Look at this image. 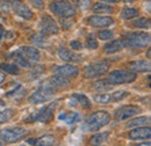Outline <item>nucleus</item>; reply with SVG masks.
Returning <instances> with one entry per match:
<instances>
[{"label": "nucleus", "instance_id": "9d476101", "mask_svg": "<svg viewBox=\"0 0 151 146\" xmlns=\"http://www.w3.org/2000/svg\"><path fill=\"white\" fill-rule=\"evenodd\" d=\"M40 29H41V33H43L45 35H56L59 31V28L57 26L56 21L49 15H44L41 19Z\"/></svg>", "mask_w": 151, "mask_h": 146}, {"label": "nucleus", "instance_id": "f257e3e1", "mask_svg": "<svg viewBox=\"0 0 151 146\" xmlns=\"http://www.w3.org/2000/svg\"><path fill=\"white\" fill-rule=\"evenodd\" d=\"M9 58L13 59L18 66L30 69L40 60V51L33 47H21L9 54Z\"/></svg>", "mask_w": 151, "mask_h": 146}, {"label": "nucleus", "instance_id": "4c0bfd02", "mask_svg": "<svg viewBox=\"0 0 151 146\" xmlns=\"http://www.w3.org/2000/svg\"><path fill=\"white\" fill-rule=\"evenodd\" d=\"M29 1H30L32 5H33L34 7H36V8H43V7H44L43 0H29Z\"/></svg>", "mask_w": 151, "mask_h": 146}, {"label": "nucleus", "instance_id": "473e14b6", "mask_svg": "<svg viewBox=\"0 0 151 146\" xmlns=\"http://www.w3.org/2000/svg\"><path fill=\"white\" fill-rule=\"evenodd\" d=\"M128 95H129V93H128V92L117 91V92H115L113 95H112V99H113V101H121V100L126 99Z\"/></svg>", "mask_w": 151, "mask_h": 146}, {"label": "nucleus", "instance_id": "b1692460", "mask_svg": "<svg viewBox=\"0 0 151 146\" xmlns=\"http://www.w3.org/2000/svg\"><path fill=\"white\" fill-rule=\"evenodd\" d=\"M150 123V117H137L135 120L130 121L129 123H127V127L128 128H136V127H142V125H145V124H149Z\"/></svg>", "mask_w": 151, "mask_h": 146}, {"label": "nucleus", "instance_id": "a878e982", "mask_svg": "<svg viewBox=\"0 0 151 146\" xmlns=\"http://www.w3.org/2000/svg\"><path fill=\"white\" fill-rule=\"evenodd\" d=\"M108 136H109L108 132H101V133L94 135L91 138V144H93V145H101V144H104L107 140Z\"/></svg>", "mask_w": 151, "mask_h": 146}, {"label": "nucleus", "instance_id": "2eb2a0df", "mask_svg": "<svg viewBox=\"0 0 151 146\" xmlns=\"http://www.w3.org/2000/svg\"><path fill=\"white\" fill-rule=\"evenodd\" d=\"M54 73H56L57 75H62L64 78H75L78 75L79 70L73 65H62V66H56L54 69Z\"/></svg>", "mask_w": 151, "mask_h": 146}, {"label": "nucleus", "instance_id": "c85d7f7f", "mask_svg": "<svg viewBox=\"0 0 151 146\" xmlns=\"http://www.w3.org/2000/svg\"><path fill=\"white\" fill-rule=\"evenodd\" d=\"M132 26L136 28H150V20L145 18L137 19L132 21Z\"/></svg>", "mask_w": 151, "mask_h": 146}, {"label": "nucleus", "instance_id": "dca6fc26", "mask_svg": "<svg viewBox=\"0 0 151 146\" xmlns=\"http://www.w3.org/2000/svg\"><path fill=\"white\" fill-rule=\"evenodd\" d=\"M129 138L132 140H138V139H149L151 137V130L149 127H139V128L134 129L129 132Z\"/></svg>", "mask_w": 151, "mask_h": 146}, {"label": "nucleus", "instance_id": "a18cd8bd", "mask_svg": "<svg viewBox=\"0 0 151 146\" xmlns=\"http://www.w3.org/2000/svg\"><path fill=\"white\" fill-rule=\"evenodd\" d=\"M5 1H20V0H5Z\"/></svg>", "mask_w": 151, "mask_h": 146}, {"label": "nucleus", "instance_id": "cd10ccee", "mask_svg": "<svg viewBox=\"0 0 151 146\" xmlns=\"http://www.w3.org/2000/svg\"><path fill=\"white\" fill-rule=\"evenodd\" d=\"M93 87L96 91H109L112 88L111 84L107 81V80H99V81H95L93 84Z\"/></svg>", "mask_w": 151, "mask_h": 146}, {"label": "nucleus", "instance_id": "6e6552de", "mask_svg": "<svg viewBox=\"0 0 151 146\" xmlns=\"http://www.w3.org/2000/svg\"><path fill=\"white\" fill-rule=\"evenodd\" d=\"M55 93H56V91L40 85V88L36 89L35 92H33L28 100H29L30 103H35V104L43 103V102H47L50 99H52V96H54Z\"/></svg>", "mask_w": 151, "mask_h": 146}, {"label": "nucleus", "instance_id": "f8f14e48", "mask_svg": "<svg viewBox=\"0 0 151 146\" xmlns=\"http://www.w3.org/2000/svg\"><path fill=\"white\" fill-rule=\"evenodd\" d=\"M141 112V108L137 107V106H126V107H122L115 112V118L119 120V121H124V120H128L132 116L136 115Z\"/></svg>", "mask_w": 151, "mask_h": 146}, {"label": "nucleus", "instance_id": "39448f33", "mask_svg": "<svg viewBox=\"0 0 151 146\" xmlns=\"http://www.w3.org/2000/svg\"><path fill=\"white\" fill-rule=\"evenodd\" d=\"M136 80V74L129 71L116 70L108 74L107 81L111 85H122V84H130Z\"/></svg>", "mask_w": 151, "mask_h": 146}, {"label": "nucleus", "instance_id": "7ed1b4c3", "mask_svg": "<svg viewBox=\"0 0 151 146\" xmlns=\"http://www.w3.org/2000/svg\"><path fill=\"white\" fill-rule=\"evenodd\" d=\"M121 41L123 47L132 48V49H141L149 45L150 34L149 33H129Z\"/></svg>", "mask_w": 151, "mask_h": 146}, {"label": "nucleus", "instance_id": "393cba45", "mask_svg": "<svg viewBox=\"0 0 151 146\" xmlns=\"http://www.w3.org/2000/svg\"><path fill=\"white\" fill-rule=\"evenodd\" d=\"M139 13V11L137 8H132V7H124L121 12V16L124 20H129V19H134L137 16Z\"/></svg>", "mask_w": 151, "mask_h": 146}, {"label": "nucleus", "instance_id": "72a5a7b5", "mask_svg": "<svg viewBox=\"0 0 151 146\" xmlns=\"http://www.w3.org/2000/svg\"><path fill=\"white\" fill-rule=\"evenodd\" d=\"M80 9H87L91 6V0H72Z\"/></svg>", "mask_w": 151, "mask_h": 146}, {"label": "nucleus", "instance_id": "ea45409f", "mask_svg": "<svg viewBox=\"0 0 151 146\" xmlns=\"http://www.w3.org/2000/svg\"><path fill=\"white\" fill-rule=\"evenodd\" d=\"M4 34H5V29H4V27H2V26H0V41L2 39Z\"/></svg>", "mask_w": 151, "mask_h": 146}, {"label": "nucleus", "instance_id": "20e7f679", "mask_svg": "<svg viewBox=\"0 0 151 146\" xmlns=\"http://www.w3.org/2000/svg\"><path fill=\"white\" fill-rule=\"evenodd\" d=\"M50 11L59 18H71L76 14L73 5L68 0H56L51 2Z\"/></svg>", "mask_w": 151, "mask_h": 146}, {"label": "nucleus", "instance_id": "5701e85b", "mask_svg": "<svg viewBox=\"0 0 151 146\" xmlns=\"http://www.w3.org/2000/svg\"><path fill=\"white\" fill-rule=\"evenodd\" d=\"M72 96L77 101V103L80 104L84 109H90L91 108V102H90V100L87 99L86 95H84V94H73Z\"/></svg>", "mask_w": 151, "mask_h": 146}, {"label": "nucleus", "instance_id": "1a4fd4ad", "mask_svg": "<svg viewBox=\"0 0 151 146\" xmlns=\"http://www.w3.org/2000/svg\"><path fill=\"white\" fill-rule=\"evenodd\" d=\"M107 71H108V64L106 62H96V63L90 64L88 66H86L84 74L86 78L92 79V78H96V77L105 74Z\"/></svg>", "mask_w": 151, "mask_h": 146}, {"label": "nucleus", "instance_id": "aec40b11", "mask_svg": "<svg viewBox=\"0 0 151 146\" xmlns=\"http://www.w3.org/2000/svg\"><path fill=\"white\" fill-rule=\"evenodd\" d=\"M128 67L136 72H145V71H150V63L145 60H135L128 64Z\"/></svg>", "mask_w": 151, "mask_h": 146}, {"label": "nucleus", "instance_id": "ddd939ff", "mask_svg": "<svg viewBox=\"0 0 151 146\" xmlns=\"http://www.w3.org/2000/svg\"><path fill=\"white\" fill-rule=\"evenodd\" d=\"M87 23L94 28H105L109 27L114 23V20L109 16H102V15H93L87 19Z\"/></svg>", "mask_w": 151, "mask_h": 146}, {"label": "nucleus", "instance_id": "4468645a", "mask_svg": "<svg viewBox=\"0 0 151 146\" xmlns=\"http://www.w3.org/2000/svg\"><path fill=\"white\" fill-rule=\"evenodd\" d=\"M12 8H13V12H14L17 15L26 19V20H30V19L34 18V14H33V12L30 11V8H29L27 5H24V4L20 2V1H14Z\"/></svg>", "mask_w": 151, "mask_h": 146}, {"label": "nucleus", "instance_id": "7c9ffc66", "mask_svg": "<svg viewBox=\"0 0 151 146\" xmlns=\"http://www.w3.org/2000/svg\"><path fill=\"white\" fill-rule=\"evenodd\" d=\"M14 115V111L12 109H6L0 111V123H6L8 122Z\"/></svg>", "mask_w": 151, "mask_h": 146}, {"label": "nucleus", "instance_id": "0eeeda50", "mask_svg": "<svg viewBox=\"0 0 151 146\" xmlns=\"http://www.w3.org/2000/svg\"><path fill=\"white\" fill-rule=\"evenodd\" d=\"M27 135L28 131L23 128H8L0 131V137L2 138V140L8 143H15L18 140H21Z\"/></svg>", "mask_w": 151, "mask_h": 146}, {"label": "nucleus", "instance_id": "bb28decb", "mask_svg": "<svg viewBox=\"0 0 151 146\" xmlns=\"http://www.w3.org/2000/svg\"><path fill=\"white\" fill-rule=\"evenodd\" d=\"M0 69L9 74H19L20 73V69L17 64L14 65V64H8V63H2L0 64Z\"/></svg>", "mask_w": 151, "mask_h": 146}, {"label": "nucleus", "instance_id": "c9c22d12", "mask_svg": "<svg viewBox=\"0 0 151 146\" xmlns=\"http://www.w3.org/2000/svg\"><path fill=\"white\" fill-rule=\"evenodd\" d=\"M85 45H86V48L87 49H90V50H95V49H98V42L93 39V38H88L87 41H86V43H85Z\"/></svg>", "mask_w": 151, "mask_h": 146}, {"label": "nucleus", "instance_id": "423d86ee", "mask_svg": "<svg viewBox=\"0 0 151 146\" xmlns=\"http://www.w3.org/2000/svg\"><path fill=\"white\" fill-rule=\"evenodd\" d=\"M57 103H58V101H55L54 103L43 107L42 109L38 110L36 114H34V115L29 118V121L41 122V123H49V122L54 118V111L56 109Z\"/></svg>", "mask_w": 151, "mask_h": 146}, {"label": "nucleus", "instance_id": "2f4dec72", "mask_svg": "<svg viewBox=\"0 0 151 146\" xmlns=\"http://www.w3.org/2000/svg\"><path fill=\"white\" fill-rule=\"evenodd\" d=\"M93 97H94L95 102L101 103V104H106L111 101V95L108 94H95Z\"/></svg>", "mask_w": 151, "mask_h": 146}, {"label": "nucleus", "instance_id": "f3484780", "mask_svg": "<svg viewBox=\"0 0 151 146\" xmlns=\"http://www.w3.org/2000/svg\"><path fill=\"white\" fill-rule=\"evenodd\" d=\"M57 55L64 62H69V63H79V62H81V57L78 54H76V52L71 51V50L64 49V48L58 49Z\"/></svg>", "mask_w": 151, "mask_h": 146}, {"label": "nucleus", "instance_id": "c756f323", "mask_svg": "<svg viewBox=\"0 0 151 146\" xmlns=\"http://www.w3.org/2000/svg\"><path fill=\"white\" fill-rule=\"evenodd\" d=\"M30 42L34 44H37V45H43L47 42V36H45V34L40 33V34H36V35L30 37Z\"/></svg>", "mask_w": 151, "mask_h": 146}, {"label": "nucleus", "instance_id": "a211bd4d", "mask_svg": "<svg viewBox=\"0 0 151 146\" xmlns=\"http://www.w3.org/2000/svg\"><path fill=\"white\" fill-rule=\"evenodd\" d=\"M56 143V138L50 135H45L40 138H29L27 139V144L29 145H37V146H50Z\"/></svg>", "mask_w": 151, "mask_h": 146}, {"label": "nucleus", "instance_id": "58836bf2", "mask_svg": "<svg viewBox=\"0 0 151 146\" xmlns=\"http://www.w3.org/2000/svg\"><path fill=\"white\" fill-rule=\"evenodd\" d=\"M5 79H6V75H5L4 73L0 71V84H2V82L5 81Z\"/></svg>", "mask_w": 151, "mask_h": 146}, {"label": "nucleus", "instance_id": "79ce46f5", "mask_svg": "<svg viewBox=\"0 0 151 146\" xmlns=\"http://www.w3.org/2000/svg\"><path fill=\"white\" fill-rule=\"evenodd\" d=\"M104 1H108V2H116V1H119V0H104Z\"/></svg>", "mask_w": 151, "mask_h": 146}, {"label": "nucleus", "instance_id": "f03ea898", "mask_svg": "<svg viewBox=\"0 0 151 146\" xmlns=\"http://www.w3.org/2000/svg\"><path fill=\"white\" fill-rule=\"evenodd\" d=\"M111 121V116L107 111H96L92 114L84 123V129L87 131H98L105 125H107Z\"/></svg>", "mask_w": 151, "mask_h": 146}, {"label": "nucleus", "instance_id": "4be33fe9", "mask_svg": "<svg viewBox=\"0 0 151 146\" xmlns=\"http://www.w3.org/2000/svg\"><path fill=\"white\" fill-rule=\"evenodd\" d=\"M122 48H123L122 41L121 39H114L105 45V52L106 54H115V52L122 50Z\"/></svg>", "mask_w": 151, "mask_h": 146}, {"label": "nucleus", "instance_id": "e433bc0d", "mask_svg": "<svg viewBox=\"0 0 151 146\" xmlns=\"http://www.w3.org/2000/svg\"><path fill=\"white\" fill-rule=\"evenodd\" d=\"M70 47L73 49V50H81V48H83V44L80 43V41H72L71 43H70Z\"/></svg>", "mask_w": 151, "mask_h": 146}, {"label": "nucleus", "instance_id": "a19ab883", "mask_svg": "<svg viewBox=\"0 0 151 146\" xmlns=\"http://www.w3.org/2000/svg\"><path fill=\"white\" fill-rule=\"evenodd\" d=\"M124 2H127V4H129V2H134L135 0H123Z\"/></svg>", "mask_w": 151, "mask_h": 146}, {"label": "nucleus", "instance_id": "37998d69", "mask_svg": "<svg viewBox=\"0 0 151 146\" xmlns=\"http://www.w3.org/2000/svg\"><path fill=\"white\" fill-rule=\"evenodd\" d=\"M148 58H150V49L148 50Z\"/></svg>", "mask_w": 151, "mask_h": 146}, {"label": "nucleus", "instance_id": "9b49d317", "mask_svg": "<svg viewBox=\"0 0 151 146\" xmlns=\"http://www.w3.org/2000/svg\"><path fill=\"white\" fill-rule=\"evenodd\" d=\"M69 85V80L68 78H64L62 75H56V77H51L47 80H44L41 86H44V87H48V88H51L54 91L57 89H60V88H64Z\"/></svg>", "mask_w": 151, "mask_h": 146}, {"label": "nucleus", "instance_id": "f704fd0d", "mask_svg": "<svg viewBox=\"0 0 151 146\" xmlns=\"http://www.w3.org/2000/svg\"><path fill=\"white\" fill-rule=\"evenodd\" d=\"M98 36L100 39L102 41H106V39H109L111 37H113V31L112 30H102L98 34Z\"/></svg>", "mask_w": 151, "mask_h": 146}, {"label": "nucleus", "instance_id": "6ab92c4d", "mask_svg": "<svg viewBox=\"0 0 151 146\" xmlns=\"http://www.w3.org/2000/svg\"><path fill=\"white\" fill-rule=\"evenodd\" d=\"M58 118H59L62 122H64V123H66V124H69V125L78 123V122H80V120H81V117H80L79 114L72 112V111H70V112H60L59 116H58Z\"/></svg>", "mask_w": 151, "mask_h": 146}, {"label": "nucleus", "instance_id": "c03bdc74", "mask_svg": "<svg viewBox=\"0 0 151 146\" xmlns=\"http://www.w3.org/2000/svg\"><path fill=\"white\" fill-rule=\"evenodd\" d=\"M2 104H4V101H2V100H0V106H2Z\"/></svg>", "mask_w": 151, "mask_h": 146}, {"label": "nucleus", "instance_id": "412c9836", "mask_svg": "<svg viewBox=\"0 0 151 146\" xmlns=\"http://www.w3.org/2000/svg\"><path fill=\"white\" fill-rule=\"evenodd\" d=\"M93 12L96 14H111L114 12V7L105 2H96L93 6Z\"/></svg>", "mask_w": 151, "mask_h": 146}]
</instances>
